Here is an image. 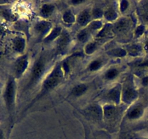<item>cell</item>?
I'll return each instance as SVG.
<instances>
[{
	"instance_id": "cell-1",
	"label": "cell",
	"mask_w": 148,
	"mask_h": 139,
	"mask_svg": "<svg viewBox=\"0 0 148 139\" xmlns=\"http://www.w3.org/2000/svg\"><path fill=\"white\" fill-rule=\"evenodd\" d=\"M53 51L51 52L44 51L41 52L35 59L28 70V75L23 88L22 94H28L33 92L38 86H40L41 83L46 78L47 74L52 68L53 63Z\"/></svg>"
},
{
	"instance_id": "cell-2",
	"label": "cell",
	"mask_w": 148,
	"mask_h": 139,
	"mask_svg": "<svg viewBox=\"0 0 148 139\" xmlns=\"http://www.w3.org/2000/svg\"><path fill=\"white\" fill-rule=\"evenodd\" d=\"M66 76L67 75L66 74L63 66V59L54 63L53 66L52 67L51 70L49 71V73L47 74L46 78H44L43 82L39 86L40 87L39 91H38L36 96L32 98L30 103L27 104L23 112L30 109L36 103L38 102L46 96H47L53 90L56 89L59 85H60L63 83Z\"/></svg>"
},
{
	"instance_id": "cell-3",
	"label": "cell",
	"mask_w": 148,
	"mask_h": 139,
	"mask_svg": "<svg viewBox=\"0 0 148 139\" xmlns=\"http://www.w3.org/2000/svg\"><path fill=\"white\" fill-rule=\"evenodd\" d=\"M17 80L12 75L8 77L3 91L4 105L10 117L13 115L16 107L17 95Z\"/></svg>"
},
{
	"instance_id": "cell-4",
	"label": "cell",
	"mask_w": 148,
	"mask_h": 139,
	"mask_svg": "<svg viewBox=\"0 0 148 139\" xmlns=\"http://www.w3.org/2000/svg\"><path fill=\"white\" fill-rule=\"evenodd\" d=\"M139 92L134 84L133 77L127 76L121 84V104L131 106L137 101Z\"/></svg>"
},
{
	"instance_id": "cell-5",
	"label": "cell",
	"mask_w": 148,
	"mask_h": 139,
	"mask_svg": "<svg viewBox=\"0 0 148 139\" xmlns=\"http://www.w3.org/2000/svg\"><path fill=\"white\" fill-rule=\"evenodd\" d=\"M53 25L50 20L39 19L34 22L31 26V31L36 38L37 42L42 41L49 35L53 27Z\"/></svg>"
},
{
	"instance_id": "cell-6",
	"label": "cell",
	"mask_w": 148,
	"mask_h": 139,
	"mask_svg": "<svg viewBox=\"0 0 148 139\" xmlns=\"http://www.w3.org/2000/svg\"><path fill=\"white\" fill-rule=\"evenodd\" d=\"M30 56L27 53L18 56L13 66L12 75L16 80L21 78L28 71L30 67Z\"/></svg>"
},
{
	"instance_id": "cell-7",
	"label": "cell",
	"mask_w": 148,
	"mask_h": 139,
	"mask_svg": "<svg viewBox=\"0 0 148 139\" xmlns=\"http://www.w3.org/2000/svg\"><path fill=\"white\" fill-rule=\"evenodd\" d=\"M121 84L116 83L108 88L103 95V98L107 104L120 106L121 104Z\"/></svg>"
},
{
	"instance_id": "cell-8",
	"label": "cell",
	"mask_w": 148,
	"mask_h": 139,
	"mask_svg": "<svg viewBox=\"0 0 148 139\" xmlns=\"http://www.w3.org/2000/svg\"><path fill=\"white\" fill-rule=\"evenodd\" d=\"M137 102V101H136ZM134 103L130 106L126 111L125 117L129 121H136L143 117L145 111V106L143 103Z\"/></svg>"
},
{
	"instance_id": "cell-9",
	"label": "cell",
	"mask_w": 148,
	"mask_h": 139,
	"mask_svg": "<svg viewBox=\"0 0 148 139\" xmlns=\"http://www.w3.org/2000/svg\"><path fill=\"white\" fill-rule=\"evenodd\" d=\"M124 71V68L120 65H111L103 71L102 81L107 83H111L116 81Z\"/></svg>"
},
{
	"instance_id": "cell-10",
	"label": "cell",
	"mask_w": 148,
	"mask_h": 139,
	"mask_svg": "<svg viewBox=\"0 0 148 139\" xmlns=\"http://www.w3.org/2000/svg\"><path fill=\"white\" fill-rule=\"evenodd\" d=\"M71 43H72V36L66 29L64 28L62 35L55 42L56 43L55 52L63 54V52H67L69 50Z\"/></svg>"
},
{
	"instance_id": "cell-11",
	"label": "cell",
	"mask_w": 148,
	"mask_h": 139,
	"mask_svg": "<svg viewBox=\"0 0 148 139\" xmlns=\"http://www.w3.org/2000/svg\"><path fill=\"white\" fill-rule=\"evenodd\" d=\"M132 21L130 17H119L115 23L112 24V28H111L112 33L117 35L127 33V31H128L132 27Z\"/></svg>"
},
{
	"instance_id": "cell-12",
	"label": "cell",
	"mask_w": 148,
	"mask_h": 139,
	"mask_svg": "<svg viewBox=\"0 0 148 139\" xmlns=\"http://www.w3.org/2000/svg\"><path fill=\"white\" fill-rule=\"evenodd\" d=\"M108 63V60L106 58L103 56H98L88 62V65L86 67V70L89 72H98L99 71H101L106 65Z\"/></svg>"
},
{
	"instance_id": "cell-13",
	"label": "cell",
	"mask_w": 148,
	"mask_h": 139,
	"mask_svg": "<svg viewBox=\"0 0 148 139\" xmlns=\"http://www.w3.org/2000/svg\"><path fill=\"white\" fill-rule=\"evenodd\" d=\"M26 46H27V40L23 35H17L14 36L12 40V47L15 53L20 55L25 54Z\"/></svg>"
},
{
	"instance_id": "cell-14",
	"label": "cell",
	"mask_w": 148,
	"mask_h": 139,
	"mask_svg": "<svg viewBox=\"0 0 148 139\" xmlns=\"http://www.w3.org/2000/svg\"><path fill=\"white\" fill-rule=\"evenodd\" d=\"M92 20L91 8H85L76 15V23L82 28L87 27Z\"/></svg>"
},
{
	"instance_id": "cell-15",
	"label": "cell",
	"mask_w": 148,
	"mask_h": 139,
	"mask_svg": "<svg viewBox=\"0 0 148 139\" xmlns=\"http://www.w3.org/2000/svg\"><path fill=\"white\" fill-rule=\"evenodd\" d=\"M119 106L105 103L102 106L103 119L106 120H111L115 119L119 114Z\"/></svg>"
},
{
	"instance_id": "cell-16",
	"label": "cell",
	"mask_w": 148,
	"mask_h": 139,
	"mask_svg": "<svg viewBox=\"0 0 148 139\" xmlns=\"http://www.w3.org/2000/svg\"><path fill=\"white\" fill-rule=\"evenodd\" d=\"M56 10V6L53 3L47 2L42 4L39 8V17L40 19L48 20L53 16Z\"/></svg>"
},
{
	"instance_id": "cell-17",
	"label": "cell",
	"mask_w": 148,
	"mask_h": 139,
	"mask_svg": "<svg viewBox=\"0 0 148 139\" xmlns=\"http://www.w3.org/2000/svg\"><path fill=\"white\" fill-rule=\"evenodd\" d=\"M120 14L119 12L118 7L116 8L114 5L108 6L103 10V19L110 24H113L119 18Z\"/></svg>"
},
{
	"instance_id": "cell-18",
	"label": "cell",
	"mask_w": 148,
	"mask_h": 139,
	"mask_svg": "<svg viewBox=\"0 0 148 139\" xmlns=\"http://www.w3.org/2000/svg\"><path fill=\"white\" fill-rule=\"evenodd\" d=\"M63 30L64 28L62 26L59 25H54L50 33H49V35L45 38L43 42L45 44H50L53 42H56V41L59 39V36L62 35Z\"/></svg>"
},
{
	"instance_id": "cell-19",
	"label": "cell",
	"mask_w": 148,
	"mask_h": 139,
	"mask_svg": "<svg viewBox=\"0 0 148 139\" xmlns=\"http://www.w3.org/2000/svg\"><path fill=\"white\" fill-rule=\"evenodd\" d=\"M90 86L85 83H80L74 85L70 91L71 96L73 98H79L85 95L89 90Z\"/></svg>"
},
{
	"instance_id": "cell-20",
	"label": "cell",
	"mask_w": 148,
	"mask_h": 139,
	"mask_svg": "<svg viewBox=\"0 0 148 139\" xmlns=\"http://www.w3.org/2000/svg\"><path fill=\"white\" fill-rule=\"evenodd\" d=\"M132 66L134 69V74L141 75L142 77L146 75L145 72L148 70V59H142L134 62Z\"/></svg>"
},
{
	"instance_id": "cell-21",
	"label": "cell",
	"mask_w": 148,
	"mask_h": 139,
	"mask_svg": "<svg viewBox=\"0 0 148 139\" xmlns=\"http://www.w3.org/2000/svg\"><path fill=\"white\" fill-rule=\"evenodd\" d=\"M107 56L108 57L111 58H116V59H122L128 56L127 52L124 46H116V47L111 48L108 49L106 52Z\"/></svg>"
},
{
	"instance_id": "cell-22",
	"label": "cell",
	"mask_w": 148,
	"mask_h": 139,
	"mask_svg": "<svg viewBox=\"0 0 148 139\" xmlns=\"http://www.w3.org/2000/svg\"><path fill=\"white\" fill-rule=\"evenodd\" d=\"M124 48L127 50L128 56L132 57H139L143 52H144V48L137 43L127 44L124 46Z\"/></svg>"
},
{
	"instance_id": "cell-23",
	"label": "cell",
	"mask_w": 148,
	"mask_h": 139,
	"mask_svg": "<svg viewBox=\"0 0 148 139\" xmlns=\"http://www.w3.org/2000/svg\"><path fill=\"white\" fill-rule=\"evenodd\" d=\"M92 34L86 27L81 28L76 34V40L79 43H87L92 40Z\"/></svg>"
},
{
	"instance_id": "cell-24",
	"label": "cell",
	"mask_w": 148,
	"mask_h": 139,
	"mask_svg": "<svg viewBox=\"0 0 148 139\" xmlns=\"http://www.w3.org/2000/svg\"><path fill=\"white\" fill-rule=\"evenodd\" d=\"M62 21L67 26L73 25L76 23V15L69 9L65 10L62 15Z\"/></svg>"
},
{
	"instance_id": "cell-25",
	"label": "cell",
	"mask_w": 148,
	"mask_h": 139,
	"mask_svg": "<svg viewBox=\"0 0 148 139\" xmlns=\"http://www.w3.org/2000/svg\"><path fill=\"white\" fill-rule=\"evenodd\" d=\"M98 42L96 41L91 40L87 43H85L83 47V52L85 54L90 56L95 54L98 49Z\"/></svg>"
},
{
	"instance_id": "cell-26",
	"label": "cell",
	"mask_w": 148,
	"mask_h": 139,
	"mask_svg": "<svg viewBox=\"0 0 148 139\" xmlns=\"http://www.w3.org/2000/svg\"><path fill=\"white\" fill-rule=\"evenodd\" d=\"M103 26L104 23L103 22V20H92L86 28L92 33V35L95 33H96L97 35L103 28Z\"/></svg>"
},
{
	"instance_id": "cell-27",
	"label": "cell",
	"mask_w": 148,
	"mask_h": 139,
	"mask_svg": "<svg viewBox=\"0 0 148 139\" xmlns=\"http://www.w3.org/2000/svg\"><path fill=\"white\" fill-rule=\"evenodd\" d=\"M88 114L93 119H99L103 118V111H102V106L92 105L88 109Z\"/></svg>"
},
{
	"instance_id": "cell-28",
	"label": "cell",
	"mask_w": 148,
	"mask_h": 139,
	"mask_svg": "<svg viewBox=\"0 0 148 139\" xmlns=\"http://www.w3.org/2000/svg\"><path fill=\"white\" fill-rule=\"evenodd\" d=\"M118 5H117V7H118L119 12L120 14H124L130 8V4H131V2L128 0H121V1H119L117 2Z\"/></svg>"
},
{
	"instance_id": "cell-29",
	"label": "cell",
	"mask_w": 148,
	"mask_h": 139,
	"mask_svg": "<svg viewBox=\"0 0 148 139\" xmlns=\"http://www.w3.org/2000/svg\"><path fill=\"white\" fill-rule=\"evenodd\" d=\"M103 10L101 7L91 8V15L92 20H103Z\"/></svg>"
},
{
	"instance_id": "cell-30",
	"label": "cell",
	"mask_w": 148,
	"mask_h": 139,
	"mask_svg": "<svg viewBox=\"0 0 148 139\" xmlns=\"http://www.w3.org/2000/svg\"><path fill=\"white\" fill-rule=\"evenodd\" d=\"M145 31V25L143 24H140L136 27L134 31V36L136 39H139L141 37Z\"/></svg>"
},
{
	"instance_id": "cell-31",
	"label": "cell",
	"mask_w": 148,
	"mask_h": 139,
	"mask_svg": "<svg viewBox=\"0 0 148 139\" xmlns=\"http://www.w3.org/2000/svg\"><path fill=\"white\" fill-rule=\"evenodd\" d=\"M140 84L143 87H148V74L145 75V76L141 77V80H140Z\"/></svg>"
},
{
	"instance_id": "cell-32",
	"label": "cell",
	"mask_w": 148,
	"mask_h": 139,
	"mask_svg": "<svg viewBox=\"0 0 148 139\" xmlns=\"http://www.w3.org/2000/svg\"><path fill=\"white\" fill-rule=\"evenodd\" d=\"M86 1H84V0H72V1H69V4H72V6H77L79 4H82L84 3H85Z\"/></svg>"
},
{
	"instance_id": "cell-33",
	"label": "cell",
	"mask_w": 148,
	"mask_h": 139,
	"mask_svg": "<svg viewBox=\"0 0 148 139\" xmlns=\"http://www.w3.org/2000/svg\"><path fill=\"white\" fill-rule=\"evenodd\" d=\"M0 139H5L4 131H3L2 129L1 128H0Z\"/></svg>"
},
{
	"instance_id": "cell-34",
	"label": "cell",
	"mask_w": 148,
	"mask_h": 139,
	"mask_svg": "<svg viewBox=\"0 0 148 139\" xmlns=\"http://www.w3.org/2000/svg\"><path fill=\"white\" fill-rule=\"evenodd\" d=\"M144 48V51H146V52H148V39L146 41L145 43V46H143Z\"/></svg>"
},
{
	"instance_id": "cell-35",
	"label": "cell",
	"mask_w": 148,
	"mask_h": 139,
	"mask_svg": "<svg viewBox=\"0 0 148 139\" xmlns=\"http://www.w3.org/2000/svg\"><path fill=\"white\" fill-rule=\"evenodd\" d=\"M2 33H3V28L0 26V35H1Z\"/></svg>"
}]
</instances>
